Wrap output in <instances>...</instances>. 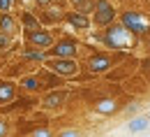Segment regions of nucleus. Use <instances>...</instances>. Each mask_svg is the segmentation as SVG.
<instances>
[{"label": "nucleus", "instance_id": "obj_18", "mask_svg": "<svg viewBox=\"0 0 150 137\" xmlns=\"http://www.w3.org/2000/svg\"><path fill=\"white\" fill-rule=\"evenodd\" d=\"M150 128V116L148 114H141V116H134L127 121V130L129 133H146Z\"/></svg>", "mask_w": 150, "mask_h": 137}, {"label": "nucleus", "instance_id": "obj_10", "mask_svg": "<svg viewBox=\"0 0 150 137\" xmlns=\"http://www.w3.org/2000/svg\"><path fill=\"white\" fill-rule=\"evenodd\" d=\"M67 100H69V93L65 88H49L42 95V107L46 112H58V109H62L67 105Z\"/></svg>", "mask_w": 150, "mask_h": 137}, {"label": "nucleus", "instance_id": "obj_5", "mask_svg": "<svg viewBox=\"0 0 150 137\" xmlns=\"http://www.w3.org/2000/svg\"><path fill=\"white\" fill-rule=\"evenodd\" d=\"M95 28H106L113 21H118V9L111 0H95L93 2V12H90Z\"/></svg>", "mask_w": 150, "mask_h": 137}, {"label": "nucleus", "instance_id": "obj_29", "mask_svg": "<svg viewBox=\"0 0 150 137\" xmlns=\"http://www.w3.org/2000/svg\"><path fill=\"white\" fill-rule=\"evenodd\" d=\"M148 116H150V114H148Z\"/></svg>", "mask_w": 150, "mask_h": 137}, {"label": "nucleus", "instance_id": "obj_27", "mask_svg": "<svg viewBox=\"0 0 150 137\" xmlns=\"http://www.w3.org/2000/svg\"><path fill=\"white\" fill-rule=\"evenodd\" d=\"M141 44H143V51H146V56H150V35H148L146 39H143Z\"/></svg>", "mask_w": 150, "mask_h": 137}, {"label": "nucleus", "instance_id": "obj_2", "mask_svg": "<svg viewBox=\"0 0 150 137\" xmlns=\"http://www.w3.org/2000/svg\"><path fill=\"white\" fill-rule=\"evenodd\" d=\"M129 56L127 51H109V49H93L83 63H81V70H86V72H90L95 77H104L109 70H111L115 63H120V60H125Z\"/></svg>", "mask_w": 150, "mask_h": 137}, {"label": "nucleus", "instance_id": "obj_21", "mask_svg": "<svg viewBox=\"0 0 150 137\" xmlns=\"http://www.w3.org/2000/svg\"><path fill=\"white\" fill-rule=\"evenodd\" d=\"M139 72L146 77V81L150 84V56H146V58H139Z\"/></svg>", "mask_w": 150, "mask_h": 137}, {"label": "nucleus", "instance_id": "obj_12", "mask_svg": "<svg viewBox=\"0 0 150 137\" xmlns=\"http://www.w3.org/2000/svg\"><path fill=\"white\" fill-rule=\"evenodd\" d=\"M62 21H65L72 30H79V33H90V30H93V19H90V14L79 12V9L65 12V19Z\"/></svg>", "mask_w": 150, "mask_h": 137}, {"label": "nucleus", "instance_id": "obj_24", "mask_svg": "<svg viewBox=\"0 0 150 137\" xmlns=\"http://www.w3.org/2000/svg\"><path fill=\"white\" fill-rule=\"evenodd\" d=\"M12 44H14V37L0 30V49H12Z\"/></svg>", "mask_w": 150, "mask_h": 137}, {"label": "nucleus", "instance_id": "obj_8", "mask_svg": "<svg viewBox=\"0 0 150 137\" xmlns=\"http://www.w3.org/2000/svg\"><path fill=\"white\" fill-rule=\"evenodd\" d=\"M23 35H25V44L37 47V49H51L56 42V30H49L44 26L35 30H23Z\"/></svg>", "mask_w": 150, "mask_h": 137}, {"label": "nucleus", "instance_id": "obj_19", "mask_svg": "<svg viewBox=\"0 0 150 137\" xmlns=\"http://www.w3.org/2000/svg\"><path fill=\"white\" fill-rule=\"evenodd\" d=\"M19 21H21V28L23 30H35V28H42V21H39V16L35 14V12H21V16H19Z\"/></svg>", "mask_w": 150, "mask_h": 137}, {"label": "nucleus", "instance_id": "obj_9", "mask_svg": "<svg viewBox=\"0 0 150 137\" xmlns=\"http://www.w3.org/2000/svg\"><path fill=\"white\" fill-rule=\"evenodd\" d=\"M122 91L132 98H146L150 93V84L146 81V77L141 72H134L132 77H127L122 81Z\"/></svg>", "mask_w": 150, "mask_h": 137}, {"label": "nucleus", "instance_id": "obj_7", "mask_svg": "<svg viewBox=\"0 0 150 137\" xmlns=\"http://www.w3.org/2000/svg\"><path fill=\"white\" fill-rule=\"evenodd\" d=\"M134 72H139V58L134 56V54H129L125 60H120V63H115L111 70L104 75V77L109 79V81H125L127 77H132Z\"/></svg>", "mask_w": 150, "mask_h": 137}, {"label": "nucleus", "instance_id": "obj_1", "mask_svg": "<svg viewBox=\"0 0 150 137\" xmlns=\"http://www.w3.org/2000/svg\"><path fill=\"white\" fill-rule=\"evenodd\" d=\"M93 37L104 49H109V51H127V54H134L141 47V39L136 37L132 30H127L120 21H113L111 26H106V28H99V33H95Z\"/></svg>", "mask_w": 150, "mask_h": 137}, {"label": "nucleus", "instance_id": "obj_26", "mask_svg": "<svg viewBox=\"0 0 150 137\" xmlns=\"http://www.w3.org/2000/svg\"><path fill=\"white\" fill-rule=\"evenodd\" d=\"M9 135V123H7V118L0 116V137H7Z\"/></svg>", "mask_w": 150, "mask_h": 137}, {"label": "nucleus", "instance_id": "obj_6", "mask_svg": "<svg viewBox=\"0 0 150 137\" xmlns=\"http://www.w3.org/2000/svg\"><path fill=\"white\" fill-rule=\"evenodd\" d=\"M46 51H49V58H79L81 42L72 35H62V37H56L53 47Z\"/></svg>", "mask_w": 150, "mask_h": 137}, {"label": "nucleus", "instance_id": "obj_25", "mask_svg": "<svg viewBox=\"0 0 150 137\" xmlns=\"http://www.w3.org/2000/svg\"><path fill=\"white\" fill-rule=\"evenodd\" d=\"M16 2H19V0H0V14H2V12H14Z\"/></svg>", "mask_w": 150, "mask_h": 137}, {"label": "nucleus", "instance_id": "obj_14", "mask_svg": "<svg viewBox=\"0 0 150 137\" xmlns=\"http://www.w3.org/2000/svg\"><path fill=\"white\" fill-rule=\"evenodd\" d=\"M19 91L28 93V95H37V93H42L44 86H42V79H39L37 72H35V75H23V77L19 79Z\"/></svg>", "mask_w": 150, "mask_h": 137}, {"label": "nucleus", "instance_id": "obj_13", "mask_svg": "<svg viewBox=\"0 0 150 137\" xmlns=\"http://www.w3.org/2000/svg\"><path fill=\"white\" fill-rule=\"evenodd\" d=\"M19 98V81L9 77H0V105H12Z\"/></svg>", "mask_w": 150, "mask_h": 137}, {"label": "nucleus", "instance_id": "obj_20", "mask_svg": "<svg viewBox=\"0 0 150 137\" xmlns=\"http://www.w3.org/2000/svg\"><path fill=\"white\" fill-rule=\"evenodd\" d=\"M67 2L72 5V9H79V12L90 14V12H93V2H95V0H67Z\"/></svg>", "mask_w": 150, "mask_h": 137}, {"label": "nucleus", "instance_id": "obj_23", "mask_svg": "<svg viewBox=\"0 0 150 137\" xmlns=\"http://www.w3.org/2000/svg\"><path fill=\"white\" fill-rule=\"evenodd\" d=\"M56 137H83V133H81L79 128H62Z\"/></svg>", "mask_w": 150, "mask_h": 137}, {"label": "nucleus", "instance_id": "obj_17", "mask_svg": "<svg viewBox=\"0 0 150 137\" xmlns=\"http://www.w3.org/2000/svg\"><path fill=\"white\" fill-rule=\"evenodd\" d=\"M39 79H42V86H44V91H49V88H58V86H62V81L65 79L62 77H58L56 72H51L49 67H44L42 72H37Z\"/></svg>", "mask_w": 150, "mask_h": 137}, {"label": "nucleus", "instance_id": "obj_22", "mask_svg": "<svg viewBox=\"0 0 150 137\" xmlns=\"http://www.w3.org/2000/svg\"><path fill=\"white\" fill-rule=\"evenodd\" d=\"M30 137H56V133H53L49 126H37V128L30 133Z\"/></svg>", "mask_w": 150, "mask_h": 137}, {"label": "nucleus", "instance_id": "obj_11", "mask_svg": "<svg viewBox=\"0 0 150 137\" xmlns=\"http://www.w3.org/2000/svg\"><path fill=\"white\" fill-rule=\"evenodd\" d=\"M122 109V100L120 98H113V95H102L93 102V112L99 114V116H115L118 112Z\"/></svg>", "mask_w": 150, "mask_h": 137}, {"label": "nucleus", "instance_id": "obj_15", "mask_svg": "<svg viewBox=\"0 0 150 137\" xmlns=\"http://www.w3.org/2000/svg\"><path fill=\"white\" fill-rule=\"evenodd\" d=\"M0 30L7 33V35H12V37H19V33L23 28H21L19 16H14L12 12H2L0 14Z\"/></svg>", "mask_w": 150, "mask_h": 137}, {"label": "nucleus", "instance_id": "obj_3", "mask_svg": "<svg viewBox=\"0 0 150 137\" xmlns=\"http://www.w3.org/2000/svg\"><path fill=\"white\" fill-rule=\"evenodd\" d=\"M118 21H120L127 30H132L141 42L150 35V12L148 9H141V7H125L122 12H118Z\"/></svg>", "mask_w": 150, "mask_h": 137}, {"label": "nucleus", "instance_id": "obj_28", "mask_svg": "<svg viewBox=\"0 0 150 137\" xmlns=\"http://www.w3.org/2000/svg\"><path fill=\"white\" fill-rule=\"evenodd\" d=\"M148 12H150V0H148Z\"/></svg>", "mask_w": 150, "mask_h": 137}, {"label": "nucleus", "instance_id": "obj_4", "mask_svg": "<svg viewBox=\"0 0 150 137\" xmlns=\"http://www.w3.org/2000/svg\"><path fill=\"white\" fill-rule=\"evenodd\" d=\"M44 67H49L51 72H56L58 77H62L65 81H74L81 72V63L79 58H46Z\"/></svg>", "mask_w": 150, "mask_h": 137}, {"label": "nucleus", "instance_id": "obj_16", "mask_svg": "<svg viewBox=\"0 0 150 137\" xmlns=\"http://www.w3.org/2000/svg\"><path fill=\"white\" fill-rule=\"evenodd\" d=\"M21 58L25 60V63H44V60L49 58V51H46V49H37V47L25 44V49L21 51Z\"/></svg>", "mask_w": 150, "mask_h": 137}]
</instances>
